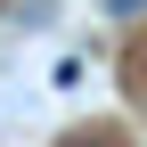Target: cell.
I'll return each instance as SVG.
<instances>
[{
    "instance_id": "1",
    "label": "cell",
    "mask_w": 147,
    "mask_h": 147,
    "mask_svg": "<svg viewBox=\"0 0 147 147\" xmlns=\"http://www.w3.org/2000/svg\"><path fill=\"white\" fill-rule=\"evenodd\" d=\"M106 8H115V16H131V8H139V0H106Z\"/></svg>"
},
{
    "instance_id": "2",
    "label": "cell",
    "mask_w": 147,
    "mask_h": 147,
    "mask_svg": "<svg viewBox=\"0 0 147 147\" xmlns=\"http://www.w3.org/2000/svg\"><path fill=\"white\" fill-rule=\"evenodd\" d=\"M65 147H106V139H65Z\"/></svg>"
}]
</instances>
